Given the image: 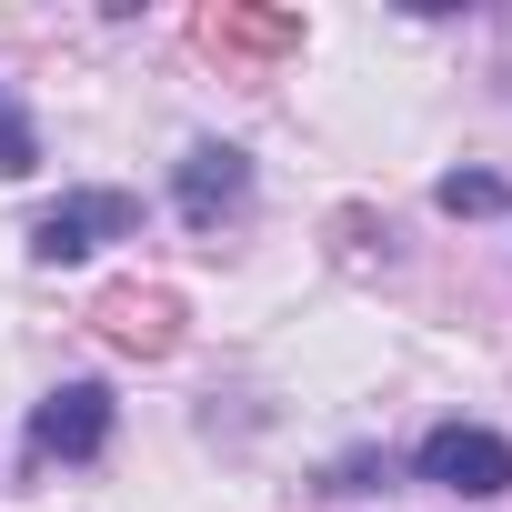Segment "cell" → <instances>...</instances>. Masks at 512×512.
<instances>
[{
    "label": "cell",
    "mask_w": 512,
    "mask_h": 512,
    "mask_svg": "<svg viewBox=\"0 0 512 512\" xmlns=\"http://www.w3.org/2000/svg\"><path fill=\"white\" fill-rule=\"evenodd\" d=\"M111 352H131V362H171L181 352V292L171 282H111V292H91V312H81Z\"/></svg>",
    "instance_id": "obj_1"
},
{
    "label": "cell",
    "mask_w": 512,
    "mask_h": 512,
    "mask_svg": "<svg viewBox=\"0 0 512 512\" xmlns=\"http://www.w3.org/2000/svg\"><path fill=\"white\" fill-rule=\"evenodd\" d=\"M412 472H422L432 492L492 502V492H512V442H502L492 422H432V432H422V452H412Z\"/></svg>",
    "instance_id": "obj_2"
},
{
    "label": "cell",
    "mask_w": 512,
    "mask_h": 512,
    "mask_svg": "<svg viewBox=\"0 0 512 512\" xmlns=\"http://www.w3.org/2000/svg\"><path fill=\"white\" fill-rule=\"evenodd\" d=\"M111 432H121L111 382H61V392L31 402V452H41V462H101Z\"/></svg>",
    "instance_id": "obj_3"
},
{
    "label": "cell",
    "mask_w": 512,
    "mask_h": 512,
    "mask_svg": "<svg viewBox=\"0 0 512 512\" xmlns=\"http://www.w3.org/2000/svg\"><path fill=\"white\" fill-rule=\"evenodd\" d=\"M141 231V201L131 191H61L41 221H31V262H81L101 241H131Z\"/></svg>",
    "instance_id": "obj_4"
},
{
    "label": "cell",
    "mask_w": 512,
    "mask_h": 512,
    "mask_svg": "<svg viewBox=\"0 0 512 512\" xmlns=\"http://www.w3.org/2000/svg\"><path fill=\"white\" fill-rule=\"evenodd\" d=\"M191 41L211 61H292L302 51V11H262V0H211L191 21Z\"/></svg>",
    "instance_id": "obj_5"
},
{
    "label": "cell",
    "mask_w": 512,
    "mask_h": 512,
    "mask_svg": "<svg viewBox=\"0 0 512 512\" xmlns=\"http://www.w3.org/2000/svg\"><path fill=\"white\" fill-rule=\"evenodd\" d=\"M171 201H181V221H191V231H221V221L251 201V161H241L231 141H201V151H181Z\"/></svg>",
    "instance_id": "obj_6"
},
{
    "label": "cell",
    "mask_w": 512,
    "mask_h": 512,
    "mask_svg": "<svg viewBox=\"0 0 512 512\" xmlns=\"http://www.w3.org/2000/svg\"><path fill=\"white\" fill-rule=\"evenodd\" d=\"M432 201H442L452 221H492V211H512V181H502V171H442Z\"/></svg>",
    "instance_id": "obj_7"
},
{
    "label": "cell",
    "mask_w": 512,
    "mask_h": 512,
    "mask_svg": "<svg viewBox=\"0 0 512 512\" xmlns=\"http://www.w3.org/2000/svg\"><path fill=\"white\" fill-rule=\"evenodd\" d=\"M41 171V131H31V111L0 91V181H31Z\"/></svg>",
    "instance_id": "obj_8"
},
{
    "label": "cell",
    "mask_w": 512,
    "mask_h": 512,
    "mask_svg": "<svg viewBox=\"0 0 512 512\" xmlns=\"http://www.w3.org/2000/svg\"><path fill=\"white\" fill-rule=\"evenodd\" d=\"M392 482V452H352V462H332V492H382Z\"/></svg>",
    "instance_id": "obj_9"
}]
</instances>
